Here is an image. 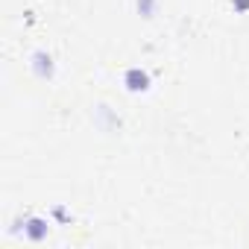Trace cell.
I'll return each mask as SVG.
<instances>
[{
    "mask_svg": "<svg viewBox=\"0 0 249 249\" xmlns=\"http://www.w3.org/2000/svg\"><path fill=\"white\" fill-rule=\"evenodd\" d=\"M123 82H126L129 91H147V88H150V76H147V71H141V68H129L126 76H123Z\"/></svg>",
    "mask_w": 249,
    "mask_h": 249,
    "instance_id": "3957f363",
    "label": "cell"
},
{
    "mask_svg": "<svg viewBox=\"0 0 249 249\" xmlns=\"http://www.w3.org/2000/svg\"><path fill=\"white\" fill-rule=\"evenodd\" d=\"M33 71H36V76H38V79H53V73H56L53 56H50V53H44V50L33 53Z\"/></svg>",
    "mask_w": 249,
    "mask_h": 249,
    "instance_id": "6da1fadb",
    "label": "cell"
},
{
    "mask_svg": "<svg viewBox=\"0 0 249 249\" xmlns=\"http://www.w3.org/2000/svg\"><path fill=\"white\" fill-rule=\"evenodd\" d=\"M47 231H50V226H47V220H41V217H30L27 226H24V234H27L33 243H41V240L47 237Z\"/></svg>",
    "mask_w": 249,
    "mask_h": 249,
    "instance_id": "7a4b0ae2",
    "label": "cell"
},
{
    "mask_svg": "<svg viewBox=\"0 0 249 249\" xmlns=\"http://www.w3.org/2000/svg\"><path fill=\"white\" fill-rule=\"evenodd\" d=\"M234 9H249V0H237V3H231Z\"/></svg>",
    "mask_w": 249,
    "mask_h": 249,
    "instance_id": "277c9868",
    "label": "cell"
}]
</instances>
